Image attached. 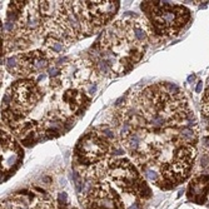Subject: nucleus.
Segmentation results:
<instances>
[{"label":"nucleus","mask_w":209,"mask_h":209,"mask_svg":"<svg viewBox=\"0 0 209 209\" xmlns=\"http://www.w3.org/2000/svg\"><path fill=\"white\" fill-rule=\"evenodd\" d=\"M10 107L23 115H28L43 99V89L33 78H24L11 84L6 90Z\"/></svg>","instance_id":"nucleus-3"},{"label":"nucleus","mask_w":209,"mask_h":209,"mask_svg":"<svg viewBox=\"0 0 209 209\" xmlns=\"http://www.w3.org/2000/svg\"><path fill=\"white\" fill-rule=\"evenodd\" d=\"M58 199H59V203L61 205H67L68 204V194L67 193H59V197H58Z\"/></svg>","instance_id":"nucleus-6"},{"label":"nucleus","mask_w":209,"mask_h":209,"mask_svg":"<svg viewBox=\"0 0 209 209\" xmlns=\"http://www.w3.org/2000/svg\"><path fill=\"white\" fill-rule=\"evenodd\" d=\"M143 11L148 16L153 33L159 35H175L190 20V10L169 1H144Z\"/></svg>","instance_id":"nucleus-1"},{"label":"nucleus","mask_w":209,"mask_h":209,"mask_svg":"<svg viewBox=\"0 0 209 209\" xmlns=\"http://www.w3.org/2000/svg\"><path fill=\"white\" fill-rule=\"evenodd\" d=\"M202 89H203V81H199L197 85V88H195V91H197V93H200Z\"/></svg>","instance_id":"nucleus-7"},{"label":"nucleus","mask_w":209,"mask_h":209,"mask_svg":"<svg viewBox=\"0 0 209 209\" xmlns=\"http://www.w3.org/2000/svg\"><path fill=\"white\" fill-rule=\"evenodd\" d=\"M67 46H68V44L64 43L63 40L56 39V38H53V36H45L44 38L42 50L50 60H55L60 54L64 53Z\"/></svg>","instance_id":"nucleus-5"},{"label":"nucleus","mask_w":209,"mask_h":209,"mask_svg":"<svg viewBox=\"0 0 209 209\" xmlns=\"http://www.w3.org/2000/svg\"><path fill=\"white\" fill-rule=\"evenodd\" d=\"M22 158V148L15 142L14 136L1 128V174L11 172L13 165H19Z\"/></svg>","instance_id":"nucleus-4"},{"label":"nucleus","mask_w":209,"mask_h":209,"mask_svg":"<svg viewBox=\"0 0 209 209\" xmlns=\"http://www.w3.org/2000/svg\"><path fill=\"white\" fill-rule=\"evenodd\" d=\"M115 145L118 144L107 139L95 126L78 140L74 149V162L78 167L108 162L113 157V148Z\"/></svg>","instance_id":"nucleus-2"},{"label":"nucleus","mask_w":209,"mask_h":209,"mask_svg":"<svg viewBox=\"0 0 209 209\" xmlns=\"http://www.w3.org/2000/svg\"><path fill=\"white\" fill-rule=\"evenodd\" d=\"M194 79H195V75H194V74H193V75H189V77H188V81H189V83L194 81Z\"/></svg>","instance_id":"nucleus-8"}]
</instances>
